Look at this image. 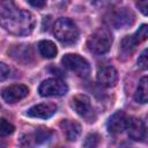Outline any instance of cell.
<instances>
[{
	"instance_id": "obj_1",
	"label": "cell",
	"mask_w": 148,
	"mask_h": 148,
	"mask_svg": "<svg viewBox=\"0 0 148 148\" xmlns=\"http://www.w3.org/2000/svg\"><path fill=\"white\" fill-rule=\"evenodd\" d=\"M0 25L13 35L25 36L32 32L35 18L30 12L16 7L13 0H1Z\"/></svg>"
},
{
	"instance_id": "obj_2",
	"label": "cell",
	"mask_w": 148,
	"mask_h": 148,
	"mask_svg": "<svg viewBox=\"0 0 148 148\" xmlns=\"http://www.w3.org/2000/svg\"><path fill=\"white\" fill-rule=\"evenodd\" d=\"M56 38L64 44H74L79 38V29L76 24L67 17H60L53 25Z\"/></svg>"
},
{
	"instance_id": "obj_3",
	"label": "cell",
	"mask_w": 148,
	"mask_h": 148,
	"mask_svg": "<svg viewBox=\"0 0 148 148\" xmlns=\"http://www.w3.org/2000/svg\"><path fill=\"white\" fill-rule=\"evenodd\" d=\"M112 40V34L105 28H99L89 36L87 46L88 50L94 54H104L110 50Z\"/></svg>"
},
{
	"instance_id": "obj_4",
	"label": "cell",
	"mask_w": 148,
	"mask_h": 148,
	"mask_svg": "<svg viewBox=\"0 0 148 148\" xmlns=\"http://www.w3.org/2000/svg\"><path fill=\"white\" fill-rule=\"evenodd\" d=\"M61 64L65 68L74 72L77 76L87 77L90 74L89 62L80 54H75V53L65 54L61 59Z\"/></svg>"
},
{
	"instance_id": "obj_5",
	"label": "cell",
	"mask_w": 148,
	"mask_h": 148,
	"mask_svg": "<svg viewBox=\"0 0 148 148\" xmlns=\"http://www.w3.org/2000/svg\"><path fill=\"white\" fill-rule=\"evenodd\" d=\"M67 91H68L67 84L62 80L57 79V77L44 80L40 83L39 88H38V92L44 97H47V96H62Z\"/></svg>"
},
{
	"instance_id": "obj_6",
	"label": "cell",
	"mask_w": 148,
	"mask_h": 148,
	"mask_svg": "<svg viewBox=\"0 0 148 148\" xmlns=\"http://www.w3.org/2000/svg\"><path fill=\"white\" fill-rule=\"evenodd\" d=\"M71 105L74 109V111L81 117H83L87 121H95V113L91 108V102L87 95L80 94L74 96L72 98Z\"/></svg>"
},
{
	"instance_id": "obj_7",
	"label": "cell",
	"mask_w": 148,
	"mask_h": 148,
	"mask_svg": "<svg viewBox=\"0 0 148 148\" xmlns=\"http://www.w3.org/2000/svg\"><path fill=\"white\" fill-rule=\"evenodd\" d=\"M135 16L128 8H119L110 14L109 23L117 29H125L134 23Z\"/></svg>"
},
{
	"instance_id": "obj_8",
	"label": "cell",
	"mask_w": 148,
	"mask_h": 148,
	"mask_svg": "<svg viewBox=\"0 0 148 148\" xmlns=\"http://www.w3.org/2000/svg\"><path fill=\"white\" fill-rule=\"evenodd\" d=\"M29 94L28 87L24 84H13L3 88L1 90V97L7 102V103H15L24 97H27Z\"/></svg>"
},
{
	"instance_id": "obj_9",
	"label": "cell",
	"mask_w": 148,
	"mask_h": 148,
	"mask_svg": "<svg viewBox=\"0 0 148 148\" xmlns=\"http://www.w3.org/2000/svg\"><path fill=\"white\" fill-rule=\"evenodd\" d=\"M57 105L54 103L51 102H45V103H40V104H36L34 106H31L28 111L27 114L29 117L32 118H42V119H47L50 117H52L56 112H57Z\"/></svg>"
},
{
	"instance_id": "obj_10",
	"label": "cell",
	"mask_w": 148,
	"mask_h": 148,
	"mask_svg": "<svg viewBox=\"0 0 148 148\" xmlns=\"http://www.w3.org/2000/svg\"><path fill=\"white\" fill-rule=\"evenodd\" d=\"M126 128H127L128 136L135 141H141L146 136V126L140 118L132 117L127 119Z\"/></svg>"
},
{
	"instance_id": "obj_11",
	"label": "cell",
	"mask_w": 148,
	"mask_h": 148,
	"mask_svg": "<svg viewBox=\"0 0 148 148\" xmlns=\"http://www.w3.org/2000/svg\"><path fill=\"white\" fill-rule=\"evenodd\" d=\"M127 117L123 111L114 112L106 123V128L110 134H119L126 128Z\"/></svg>"
},
{
	"instance_id": "obj_12",
	"label": "cell",
	"mask_w": 148,
	"mask_h": 148,
	"mask_svg": "<svg viewBox=\"0 0 148 148\" xmlns=\"http://www.w3.org/2000/svg\"><path fill=\"white\" fill-rule=\"evenodd\" d=\"M118 74L114 67L103 66L97 71V81L103 87H113L117 83Z\"/></svg>"
},
{
	"instance_id": "obj_13",
	"label": "cell",
	"mask_w": 148,
	"mask_h": 148,
	"mask_svg": "<svg viewBox=\"0 0 148 148\" xmlns=\"http://www.w3.org/2000/svg\"><path fill=\"white\" fill-rule=\"evenodd\" d=\"M60 127L64 132V134L66 135L67 140L69 141H75L80 133H81V126L80 124H77L76 121L69 120V119H65L60 123Z\"/></svg>"
},
{
	"instance_id": "obj_14",
	"label": "cell",
	"mask_w": 148,
	"mask_h": 148,
	"mask_svg": "<svg viewBox=\"0 0 148 148\" xmlns=\"http://www.w3.org/2000/svg\"><path fill=\"white\" fill-rule=\"evenodd\" d=\"M38 50H39V53L45 57V58H54L57 56V46L51 40H40L38 43Z\"/></svg>"
},
{
	"instance_id": "obj_15",
	"label": "cell",
	"mask_w": 148,
	"mask_h": 148,
	"mask_svg": "<svg viewBox=\"0 0 148 148\" xmlns=\"http://www.w3.org/2000/svg\"><path fill=\"white\" fill-rule=\"evenodd\" d=\"M134 98L136 102L147 103V101H148V79H147V76H143L140 80L138 88L135 90V94H134Z\"/></svg>"
},
{
	"instance_id": "obj_16",
	"label": "cell",
	"mask_w": 148,
	"mask_h": 148,
	"mask_svg": "<svg viewBox=\"0 0 148 148\" xmlns=\"http://www.w3.org/2000/svg\"><path fill=\"white\" fill-rule=\"evenodd\" d=\"M15 127L5 118H0V136H7L14 132Z\"/></svg>"
},
{
	"instance_id": "obj_17",
	"label": "cell",
	"mask_w": 148,
	"mask_h": 148,
	"mask_svg": "<svg viewBox=\"0 0 148 148\" xmlns=\"http://www.w3.org/2000/svg\"><path fill=\"white\" fill-rule=\"evenodd\" d=\"M51 135H52V132H51V131L45 130V128H39V130H37V131L35 132L34 139H35V141H36L37 143H42V142L49 140V139L51 138Z\"/></svg>"
},
{
	"instance_id": "obj_18",
	"label": "cell",
	"mask_w": 148,
	"mask_h": 148,
	"mask_svg": "<svg viewBox=\"0 0 148 148\" xmlns=\"http://www.w3.org/2000/svg\"><path fill=\"white\" fill-rule=\"evenodd\" d=\"M138 44H139V43H138V40L135 39V37H134L133 35L126 36V37L121 40V47H123L125 51H131V50H133Z\"/></svg>"
},
{
	"instance_id": "obj_19",
	"label": "cell",
	"mask_w": 148,
	"mask_h": 148,
	"mask_svg": "<svg viewBox=\"0 0 148 148\" xmlns=\"http://www.w3.org/2000/svg\"><path fill=\"white\" fill-rule=\"evenodd\" d=\"M133 36L135 37V39L138 40L139 44L142 43L143 40H146L147 37H148V25H147V24H142V25L135 31V34H133Z\"/></svg>"
},
{
	"instance_id": "obj_20",
	"label": "cell",
	"mask_w": 148,
	"mask_h": 148,
	"mask_svg": "<svg viewBox=\"0 0 148 148\" xmlns=\"http://www.w3.org/2000/svg\"><path fill=\"white\" fill-rule=\"evenodd\" d=\"M98 142H99V135L96 134V133H91V134L87 135V138L83 142V146L92 148V147H96L98 145Z\"/></svg>"
},
{
	"instance_id": "obj_21",
	"label": "cell",
	"mask_w": 148,
	"mask_h": 148,
	"mask_svg": "<svg viewBox=\"0 0 148 148\" xmlns=\"http://www.w3.org/2000/svg\"><path fill=\"white\" fill-rule=\"evenodd\" d=\"M147 53L148 51L147 50H143V52L140 54L139 59H138V65L141 69H147L148 67V58H147Z\"/></svg>"
},
{
	"instance_id": "obj_22",
	"label": "cell",
	"mask_w": 148,
	"mask_h": 148,
	"mask_svg": "<svg viewBox=\"0 0 148 148\" xmlns=\"http://www.w3.org/2000/svg\"><path fill=\"white\" fill-rule=\"evenodd\" d=\"M120 0H90V2L97 7H105V6H112L118 3Z\"/></svg>"
},
{
	"instance_id": "obj_23",
	"label": "cell",
	"mask_w": 148,
	"mask_h": 148,
	"mask_svg": "<svg viewBox=\"0 0 148 148\" xmlns=\"http://www.w3.org/2000/svg\"><path fill=\"white\" fill-rule=\"evenodd\" d=\"M9 72H10L9 71V67L6 64H3V62L0 61V81L6 80L9 76Z\"/></svg>"
},
{
	"instance_id": "obj_24",
	"label": "cell",
	"mask_w": 148,
	"mask_h": 148,
	"mask_svg": "<svg viewBox=\"0 0 148 148\" xmlns=\"http://www.w3.org/2000/svg\"><path fill=\"white\" fill-rule=\"evenodd\" d=\"M136 6L143 15H147V0H136Z\"/></svg>"
},
{
	"instance_id": "obj_25",
	"label": "cell",
	"mask_w": 148,
	"mask_h": 148,
	"mask_svg": "<svg viewBox=\"0 0 148 148\" xmlns=\"http://www.w3.org/2000/svg\"><path fill=\"white\" fill-rule=\"evenodd\" d=\"M32 7H37V8H40L45 5V0H27Z\"/></svg>"
}]
</instances>
